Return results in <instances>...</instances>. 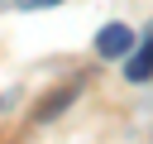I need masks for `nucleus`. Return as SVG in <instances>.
Here are the masks:
<instances>
[{"mask_svg":"<svg viewBox=\"0 0 153 144\" xmlns=\"http://www.w3.org/2000/svg\"><path fill=\"white\" fill-rule=\"evenodd\" d=\"M96 53H100V58H115V62L129 58V53H134V29H129V24H105V29L96 34Z\"/></svg>","mask_w":153,"mask_h":144,"instance_id":"f257e3e1","label":"nucleus"},{"mask_svg":"<svg viewBox=\"0 0 153 144\" xmlns=\"http://www.w3.org/2000/svg\"><path fill=\"white\" fill-rule=\"evenodd\" d=\"M124 77H129V82H148V77H153V38L124 58Z\"/></svg>","mask_w":153,"mask_h":144,"instance_id":"f03ea898","label":"nucleus"},{"mask_svg":"<svg viewBox=\"0 0 153 144\" xmlns=\"http://www.w3.org/2000/svg\"><path fill=\"white\" fill-rule=\"evenodd\" d=\"M24 10H38V5H62V0H19Z\"/></svg>","mask_w":153,"mask_h":144,"instance_id":"7ed1b4c3","label":"nucleus"}]
</instances>
